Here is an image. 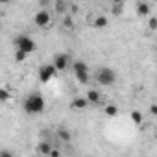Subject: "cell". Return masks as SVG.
Returning <instances> with one entry per match:
<instances>
[{"instance_id":"1","label":"cell","mask_w":157,"mask_h":157,"mask_svg":"<svg viewBox=\"0 0 157 157\" xmlns=\"http://www.w3.org/2000/svg\"><path fill=\"white\" fill-rule=\"evenodd\" d=\"M24 111L28 115H41L44 111V98L41 93H32L24 100Z\"/></svg>"},{"instance_id":"2","label":"cell","mask_w":157,"mask_h":157,"mask_svg":"<svg viewBox=\"0 0 157 157\" xmlns=\"http://www.w3.org/2000/svg\"><path fill=\"white\" fill-rule=\"evenodd\" d=\"M94 78H96V83L98 85L107 87V85H113L117 82V72L113 68H109V67H100L96 70V76Z\"/></svg>"},{"instance_id":"3","label":"cell","mask_w":157,"mask_h":157,"mask_svg":"<svg viewBox=\"0 0 157 157\" xmlns=\"http://www.w3.org/2000/svg\"><path fill=\"white\" fill-rule=\"evenodd\" d=\"M13 44L17 46V50H21V52H24V54H32V52H35V48H37L35 41H33L32 37H28V35H19V37L13 41Z\"/></svg>"},{"instance_id":"4","label":"cell","mask_w":157,"mask_h":157,"mask_svg":"<svg viewBox=\"0 0 157 157\" xmlns=\"http://www.w3.org/2000/svg\"><path fill=\"white\" fill-rule=\"evenodd\" d=\"M72 72L74 76L78 78V82L80 83H89V67L83 63V61H74L72 63Z\"/></svg>"},{"instance_id":"5","label":"cell","mask_w":157,"mask_h":157,"mask_svg":"<svg viewBox=\"0 0 157 157\" xmlns=\"http://www.w3.org/2000/svg\"><path fill=\"white\" fill-rule=\"evenodd\" d=\"M56 74H57V70L54 68V65H52V63L41 65V67H39V82H41V83H48Z\"/></svg>"},{"instance_id":"6","label":"cell","mask_w":157,"mask_h":157,"mask_svg":"<svg viewBox=\"0 0 157 157\" xmlns=\"http://www.w3.org/2000/svg\"><path fill=\"white\" fill-rule=\"evenodd\" d=\"M70 56L68 54H65V52H61V54H56L54 57H52V65H54V68L56 70H65L68 65H70Z\"/></svg>"},{"instance_id":"7","label":"cell","mask_w":157,"mask_h":157,"mask_svg":"<svg viewBox=\"0 0 157 157\" xmlns=\"http://www.w3.org/2000/svg\"><path fill=\"white\" fill-rule=\"evenodd\" d=\"M50 21H52V15H50L46 10H41V11L35 13V24H37L39 28H46V26L50 24Z\"/></svg>"},{"instance_id":"8","label":"cell","mask_w":157,"mask_h":157,"mask_svg":"<svg viewBox=\"0 0 157 157\" xmlns=\"http://www.w3.org/2000/svg\"><path fill=\"white\" fill-rule=\"evenodd\" d=\"M85 100H87L89 105H100V104H102V94H100L96 89H91V91L87 93Z\"/></svg>"},{"instance_id":"9","label":"cell","mask_w":157,"mask_h":157,"mask_svg":"<svg viewBox=\"0 0 157 157\" xmlns=\"http://www.w3.org/2000/svg\"><path fill=\"white\" fill-rule=\"evenodd\" d=\"M91 24H93L94 28L102 30V28H105V26L109 24V21H107V17H105V15H98L96 19H93V21H91Z\"/></svg>"},{"instance_id":"10","label":"cell","mask_w":157,"mask_h":157,"mask_svg":"<svg viewBox=\"0 0 157 157\" xmlns=\"http://www.w3.org/2000/svg\"><path fill=\"white\" fill-rule=\"evenodd\" d=\"M35 150H37V153H41V155H48L50 150H52V144H50L48 140H41V142L35 146Z\"/></svg>"},{"instance_id":"11","label":"cell","mask_w":157,"mask_h":157,"mask_svg":"<svg viewBox=\"0 0 157 157\" xmlns=\"http://www.w3.org/2000/svg\"><path fill=\"white\" fill-rule=\"evenodd\" d=\"M89 104H87V100L83 98V96H78V98H74L72 100V104H70V107L72 109H78V111H80V109H85Z\"/></svg>"},{"instance_id":"12","label":"cell","mask_w":157,"mask_h":157,"mask_svg":"<svg viewBox=\"0 0 157 157\" xmlns=\"http://www.w3.org/2000/svg\"><path fill=\"white\" fill-rule=\"evenodd\" d=\"M135 11H137V15L144 17V15L150 13V4H148V2H137V4H135Z\"/></svg>"},{"instance_id":"13","label":"cell","mask_w":157,"mask_h":157,"mask_svg":"<svg viewBox=\"0 0 157 157\" xmlns=\"http://www.w3.org/2000/svg\"><path fill=\"white\" fill-rule=\"evenodd\" d=\"M10 100H11V93H10V89L0 87V104H6V102H10Z\"/></svg>"},{"instance_id":"14","label":"cell","mask_w":157,"mask_h":157,"mask_svg":"<svg viewBox=\"0 0 157 157\" xmlns=\"http://www.w3.org/2000/svg\"><path fill=\"white\" fill-rule=\"evenodd\" d=\"M57 137H59L61 140H65V142H68V140L72 139V135H70V131H68L67 128H59V129H57Z\"/></svg>"},{"instance_id":"15","label":"cell","mask_w":157,"mask_h":157,"mask_svg":"<svg viewBox=\"0 0 157 157\" xmlns=\"http://www.w3.org/2000/svg\"><path fill=\"white\" fill-rule=\"evenodd\" d=\"M105 115H107V117H117V115H118V107L113 105V104L105 105Z\"/></svg>"},{"instance_id":"16","label":"cell","mask_w":157,"mask_h":157,"mask_svg":"<svg viewBox=\"0 0 157 157\" xmlns=\"http://www.w3.org/2000/svg\"><path fill=\"white\" fill-rule=\"evenodd\" d=\"M131 120H133L137 126H140V124H142V113H140V111H133V113H131Z\"/></svg>"},{"instance_id":"17","label":"cell","mask_w":157,"mask_h":157,"mask_svg":"<svg viewBox=\"0 0 157 157\" xmlns=\"http://www.w3.org/2000/svg\"><path fill=\"white\" fill-rule=\"evenodd\" d=\"M63 26H65V28H68V30H72V28H74V21H72V17H70V15H65V17H63Z\"/></svg>"},{"instance_id":"18","label":"cell","mask_w":157,"mask_h":157,"mask_svg":"<svg viewBox=\"0 0 157 157\" xmlns=\"http://www.w3.org/2000/svg\"><path fill=\"white\" fill-rule=\"evenodd\" d=\"M26 57H28V54H24V52H21V50L15 52V61H17V63H22Z\"/></svg>"},{"instance_id":"19","label":"cell","mask_w":157,"mask_h":157,"mask_svg":"<svg viewBox=\"0 0 157 157\" xmlns=\"http://www.w3.org/2000/svg\"><path fill=\"white\" fill-rule=\"evenodd\" d=\"M0 157H15V153H13L11 150L4 148V150H0Z\"/></svg>"},{"instance_id":"20","label":"cell","mask_w":157,"mask_h":157,"mask_svg":"<svg viewBox=\"0 0 157 157\" xmlns=\"http://www.w3.org/2000/svg\"><path fill=\"white\" fill-rule=\"evenodd\" d=\"M148 26H150V30H155L157 28V17H151L150 22H148Z\"/></svg>"},{"instance_id":"21","label":"cell","mask_w":157,"mask_h":157,"mask_svg":"<svg viewBox=\"0 0 157 157\" xmlns=\"http://www.w3.org/2000/svg\"><path fill=\"white\" fill-rule=\"evenodd\" d=\"M65 8H67V4H63V2H56V10H57L59 13H63Z\"/></svg>"},{"instance_id":"22","label":"cell","mask_w":157,"mask_h":157,"mask_svg":"<svg viewBox=\"0 0 157 157\" xmlns=\"http://www.w3.org/2000/svg\"><path fill=\"white\" fill-rule=\"evenodd\" d=\"M120 11H122V4H115V6H113V13L120 15Z\"/></svg>"},{"instance_id":"23","label":"cell","mask_w":157,"mask_h":157,"mask_svg":"<svg viewBox=\"0 0 157 157\" xmlns=\"http://www.w3.org/2000/svg\"><path fill=\"white\" fill-rule=\"evenodd\" d=\"M59 155H61V153H59V150H54V148H52V150H50V153H48V157H59Z\"/></svg>"},{"instance_id":"24","label":"cell","mask_w":157,"mask_h":157,"mask_svg":"<svg viewBox=\"0 0 157 157\" xmlns=\"http://www.w3.org/2000/svg\"><path fill=\"white\" fill-rule=\"evenodd\" d=\"M150 113H151V115H155V113H157V107H155V105H151V107H150Z\"/></svg>"}]
</instances>
